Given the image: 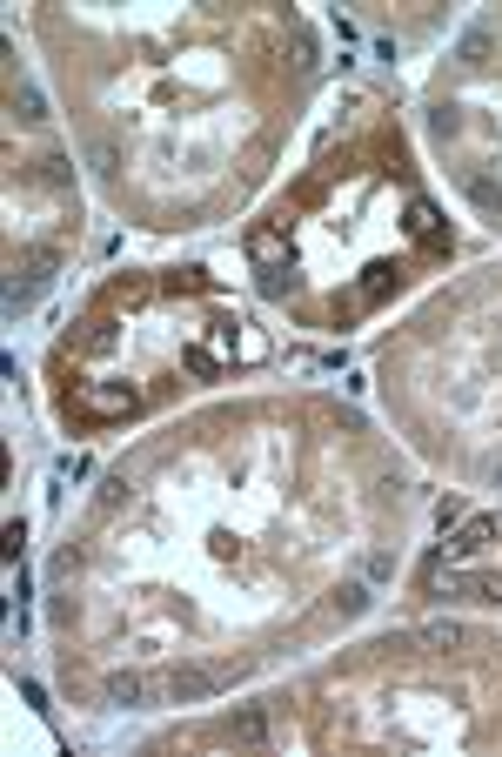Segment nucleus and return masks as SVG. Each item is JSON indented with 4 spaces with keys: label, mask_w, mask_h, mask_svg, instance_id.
Instances as JSON below:
<instances>
[{
    "label": "nucleus",
    "mask_w": 502,
    "mask_h": 757,
    "mask_svg": "<svg viewBox=\"0 0 502 757\" xmlns=\"http://www.w3.org/2000/svg\"><path fill=\"white\" fill-rule=\"evenodd\" d=\"M221 684V670H168L161 684H154V697L161 704H195V697H208Z\"/></svg>",
    "instance_id": "f257e3e1"
},
{
    "label": "nucleus",
    "mask_w": 502,
    "mask_h": 757,
    "mask_svg": "<svg viewBox=\"0 0 502 757\" xmlns=\"http://www.w3.org/2000/svg\"><path fill=\"white\" fill-rule=\"evenodd\" d=\"M141 697H148V677H108V704H141Z\"/></svg>",
    "instance_id": "f03ea898"
}]
</instances>
